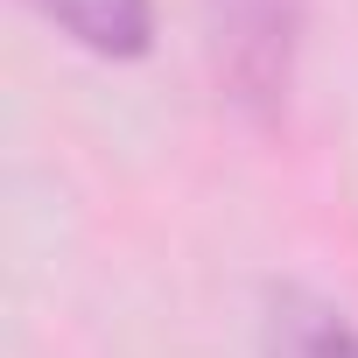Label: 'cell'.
I'll return each mask as SVG.
<instances>
[{
  "mask_svg": "<svg viewBox=\"0 0 358 358\" xmlns=\"http://www.w3.org/2000/svg\"><path fill=\"white\" fill-rule=\"evenodd\" d=\"M260 358H358V316L288 281L260 309Z\"/></svg>",
  "mask_w": 358,
  "mask_h": 358,
  "instance_id": "2",
  "label": "cell"
},
{
  "mask_svg": "<svg viewBox=\"0 0 358 358\" xmlns=\"http://www.w3.org/2000/svg\"><path fill=\"white\" fill-rule=\"evenodd\" d=\"M29 8L99 64H141L155 50V0H29Z\"/></svg>",
  "mask_w": 358,
  "mask_h": 358,
  "instance_id": "3",
  "label": "cell"
},
{
  "mask_svg": "<svg viewBox=\"0 0 358 358\" xmlns=\"http://www.w3.org/2000/svg\"><path fill=\"white\" fill-rule=\"evenodd\" d=\"M302 29H309V0H204L211 78L239 120L274 127L288 113Z\"/></svg>",
  "mask_w": 358,
  "mask_h": 358,
  "instance_id": "1",
  "label": "cell"
}]
</instances>
